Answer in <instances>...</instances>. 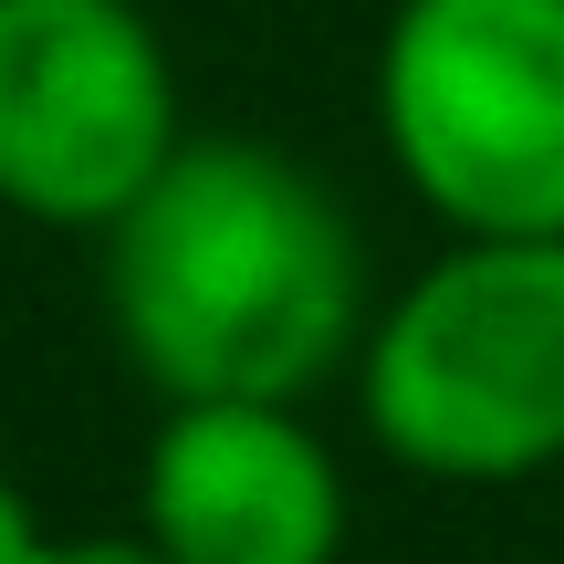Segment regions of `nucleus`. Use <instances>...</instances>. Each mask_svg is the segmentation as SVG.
I'll use <instances>...</instances> for the list:
<instances>
[{
	"instance_id": "1",
	"label": "nucleus",
	"mask_w": 564,
	"mask_h": 564,
	"mask_svg": "<svg viewBox=\"0 0 564 564\" xmlns=\"http://www.w3.org/2000/svg\"><path fill=\"white\" fill-rule=\"evenodd\" d=\"M116 335L167 398L293 408L335 377L366 303L345 209L293 158L241 137H178V158L105 230Z\"/></svg>"
},
{
	"instance_id": "2",
	"label": "nucleus",
	"mask_w": 564,
	"mask_h": 564,
	"mask_svg": "<svg viewBox=\"0 0 564 564\" xmlns=\"http://www.w3.org/2000/svg\"><path fill=\"white\" fill-rule=\"evenodd\" d=\"M366 419L429 481H523L564 460V230L470 241L408 282L366 345Z\"/></svg>"
},
{
	"instance_id": "3",
	"label": "nucleus",
	"mask_w": 564,
	"mask_h": 564,
	"mask_svg": "<svg viewBox=\"0 0 564 564\" xmlns=\"http://www.w3.org/2000/svg\"><path fill=\"white\" fill-rule=\"evenodd\" d=\"M408 188L470 241L564 230V0H408L377 63Z\"/></svg>"
},
{
	"instance_id": "4",
	"label": "nucleus",
	"mask_w": 564,
	"mask_h": 564,
	"mask_svg": "<svg viewBox=\"0 0 564 564\" xmlns=\"http://www.w3.org/2000/svg\"><path fill=\"white\" fill-rule=\"evenodd\" d=\"M178 158V84L137 0H0V199L116 230Z\"/></svg>"
},
{
	"instance_id": "5",
	"label": "nucleus",
	"mask_w": 564,
	"mask_h": 564,
	"mask_svg": "<svg viewBox=\"0 0 564 564\" xmlns=\"http://www.w3.org/2000/svg\"><path fill=\"white\" fill-rule=\"evenodd\" d=\"M147 533L167 564H335L345 470L293 408L178 398L147 449Z\"/></svg>"
},
{
	"instance_id": "6",
	"label": "nucleus",
	"mask_w": 564,
	"mask_h": 564,
	"mask_svg": "<svg viewBox=\"0 0 564 564\" xmlns=\"http://www.w3.org/2000/svg\"><path fill=\"white\" fill-rule=\"evenodd\" d=\"M32 564H167V554H158V533H147V544H116V533H105V544H42Z\"/></svg>"
},
{
	"instance_id": "7",
	"label": "nucleus",
	"mask_w": 564,
	"mask_h": 564,
	"mask_svg": "<svg viewBox=\"0 0 564 564\" xmlns=\"http://www.w3.org/2000/svg\"><path fill=\"white\" fill-rule=\"evenodd\" d=\"M42 554V533H32V512H21V491L0 481V564H32Z\"/></svg>"
}]
</instances>
